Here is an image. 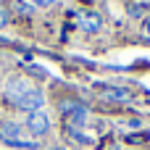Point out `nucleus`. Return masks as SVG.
<instances>
[{"mask_svg":"<svg viewBox=\"0 0 150 150\" xmlns=\"http://www.w3.org/2000/svg\"><path fill=\"white\" fill-rule=\"evenodd\" d=\"M26 129H29L34 137L47 134V132H50V116H47L45 111H32V113L26 116Z\"/></svg>","mask_w":150,"mask_h":150,"instance_id":"f257e3e1","label":"nucleus"},{"mask_svg":"<svg viewBox=\"0 0 150 150\" xmlns=\"http://www.w3.org/2000/svg\"><path fill=\"white\" fill-rule=\"evenodd\" d=\"M13 103H16L18 108H24V111H29V113H32V111H42V105H45V95H42L40 90H34V87H32L29 92H24L21 98H16Z\"/></svg>","mask_w":150,"mask_h":150,"instance_id":"f03ea898","label":"nucleus"},{"mask_svg":"<svg viewBox=\"0 0 150 150\" xmlns=\"http://www.w3.org/2000/svg\"><path fill=\"white\" fill-rule=\"evenodd\" d=\"M61 111H63V113L71 119V124H76V127L87 121V108H84L82 103H74V100H63V103H61Z\"/></svg>","mask_w":150,"mask_h":150,"instance_id":"7ed1b4c3","label":"nucleus"},{"mask_svg":"<svg viewBox=\"0 0 150 150\" xmlns=\"http://www.w3.org/2000/svg\"><path fill=\"white\" fill-rule=\"evenodd\" d=\"M29 90H32V84H29L26 79H11L8 87H5V95H8L11 100H16V98H21V95L29 92Z\"/></svg>","mask_w":150,"mask_h":150,"instance_id":"20e7f679","label":"nucleus"},{"mask_svg":"<svg viewBox=\"0 0 150 150\" xmlns=\"http://www.w3.org/2000/svg\"><path fill=\"white\" fill-rule=\"evenodd\" d=\"M0 132H3V137H8V142H21V137H24V127H18L16 121H3Z\"/></svg>","mask_w":150,"mask_h":150,"instance_id":"39448f33","label":"nucleus"},{"mask_svg":"<svg viewBox=\"0 0 150 150\" xmlns=\"http://www.w3.org/2000/svg\"><path fill=\"white\" fill-rule=\"evenodd\" d=\"M79 24H82V29H84V32H98V29L103 26V18H100V13H98V11H87V13L82 16V21H79Z\"/></svg>","mask_w":150,"mask_h":150,"instance_id":"423d86ee","label":"nucleus"},{"mask_svg":"<svg viewBox=\"0 0 150 150\" xmlns=\"http://www.w3.org/2000/svg\"><path fill=\"white\" fill-rule=\"evenodd\" d=\"M100 92H105L103 98L116 100V103H127V100H132V92L124 90V87H100Z\"/></svg>","mask_w":150,"mask_h":150,"instance_id":"0eeeda50","label":"nucleus"},{"mask_svg":"<svg viewBox=\"0 0 150 150\" xmlns=\"http://www.w3.org/2000/svg\"><path fill=\"white\" fill-rule=\"evenodd\" d=\"M16 11H18V13H24V16H32L37 8H34L29 0H16Z\"/></svg>","mask_w":150,"mask_h":150,"instance_id":"6e6552de","label":"nucleus"},{"mask_svg":"<svg viewBox=\"0 0 150 150\" xmlns=\"http://www.w3.org/2000/svg\"><path fill=\"white\" fill-rule=\"evenodd\" d=\"M29 3H32L34 8H53L58 0H29Z\"/></svg>","mask_w":150,"mask_h":150,"instance_id":"1a4fd4ad","label":"nucleus"},{"mask_svg":"<svg viewBox=\"0 0 150 150\" xmlns=\"http://www.w3.org/2000/svg\"><path fill=\"white\" fill-rule=\"evenodd\" d=\"M5 24H8V13H5V11H3V8H0V29H3V26H5Z\"/></svg>","mask_w":150,"mask_h":150,"instance_id":"9d476101","label":"nucleus"},{"mask_svg":"<svg viewBox=\"0 0 150 150\" xmlns=\"http://www.w3.org/2000/svg\"><path fill=\"white\" fill-rule=\"evenodd\" d=\"M142 29H145V32L150 34V21H145V24H142Z\"/></svg>","mask_w":150,"mask_h":150,"instance_id":"9b49d317","label":"nucleus"},{"mask_svg":"<svg viewBox=\"0 0 150 150\" xmlns=\"http://www.w3.org/2000/svg\"><path fill=\"white\" fill-rule=\"evenodd\" d=\"M0 140H3V132H0Z\"/></svg>","mask_w":150,"mask_h":150,"instance_id":"f8f14e48","label":"nucleus"}]
</instances>
